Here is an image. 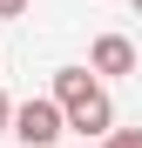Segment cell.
Masks as SVG:
<instances>
[{"instance_id":"obj_1","label":"cell","mask_w":142,"mask_h":148,"mask_svg":"<svg viewBox=\"0 0 142 148\" xmlns=\"http://www.w3.org/2000/svg\"><path fill=\"white\" fill-rule=\"evenodd\" d=\"M54 101H61V114H68V128H75V135H95V141H102V135L115 128L108 88L95 81L88 67H54Z\"/></svg>"},{"instance_id":"obj_2","label":"cell","mask_w":142,"mask_h":148,"mask_svg":"<svg viewBox=\"0 0 142 148\" xmlns=\"http://www.w3.org/2000/svg\"><path fill=\"white\" fill-rule=\"evenodd\" d=\"M14 135L27 141V148H54V141L68 135L61 101H54V94H34V101H20V108H14Z\"/></svg>"},{"instance_id":"obj_3","label":"cell","mask_w":142,"mask_h":148,"mask_svg":"<svg viewBox=\"0 0 142 148\" xmlns=\"http://www.w3.org/2000/svg\"><path fill=\"white\" fill-rule=\"evenodd\" d=\"M88 67H95V74H135V40L102 34V40L88 47Z\"/></svg>"},{"instance_id":"obj_4","label":"cell","mask_w":142,"mask_h":148,"mask_svg":"<svg viewBox=\"0 0 142 148\" xmlns=\"http://www.w3.org/2000/svg\"><path fill=\"white\" fill-rule=\"evenodd\" d=\"M102 148H142V128H108Z\"/></svg>"},{"instance_id":"obj_5","label":"cell","mask_w":142,"mask_h":148,"mask_svg":"<svg viewBox=\"0 0 142 148\" xmlns=\"http://www.w3.org/2000/svg\"><path fill=\"white\" fill-rule=\"evenodd\" d=\"M7 128H14V101L0 94V135H7Z\"/></svg>"},{"instance_id":"obj_6","label":"cell","mask_w":142,"mask_h":148,"mask_svg":"<svg viewBox=\"0 0 142 148\" xmlns=\"http://www.w3.org/2000/svg\"><path fill=\"white\" fill-rule=\"evenodd\" d=\"M14 14H27V0H0V20H14Z\"/></svg>"},{"instance_id":"obj_7","label":"cell","mask_w":142,"mask_h":148,"mask_svg":"<svg viewBox=\"0 0 142 148\" xmlns=\"http://www.w3.org/2000/svg\"><path fill=\"white\" fill-rule=\"evenodd\" d=\"M135 14H142V0H135Z\"/></svg>"}]
</instances>
